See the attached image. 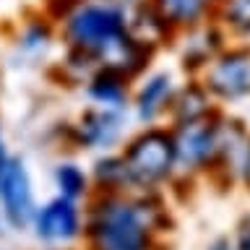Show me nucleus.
I'll use <instances>...</instances> for the list:
<instances>
[{"instance_id": "obj_18", "label": "nucleus", "mask_w": 250, "mask_h": 250, "mask_svg": "<svg viewBox=\"0 0 250 250\" xmlns=\"http://www.w3.org/2000/svg\"><path fill=\"white\" fill-rule=\"evenodd\" d=\"M208 250H232V245H229V240H214V242H211V248Z\"/></svg>"}, {"instance_id": "obj_15", "label": "nucleus", "mask_w": 250, "mask_h": 250, "mask_svg": "<svg viewBox=\"0 0 250 250\" xmlns=\"http://www.w3.org/2000/svg\"><path fill=\"white\" fill-rule=\"evenodd\" d=\"M47 42H50V31H47L44 23H29L21 37V44L26 50H44Z\"/></svg>"}, {"instance_id": "obj_13", "label": "nucleus", "mask_w": 250, "mask_h": 250, "mask_svg": "<svg viewBox=\"0 0 250 250\" xmlns=\"http://www.w3.org/2000/svg\"><path fill=\"white\" fill-rule=\"evenodd\" d=\"M55 185L60 188V195L65 198H78V195L86 193V175L76 164H60L55 169Z\"/></svg>"}, {"instance_id": "obj_9", "label": "nucleus", "mask_w": 250, "mask_h": 250, "mask_svg": "<svg viewBox=\"0 0 250 250\" xmlns=\"http://www.w3.org/2000/svg\"><path fill=\"white\" fill-rule=\"evenodd\" d=\"M120 133V120L109 109H97V112H86L81 120V138L91 148H104L117 138Z\"/></svg>"}, {"instance_id": "obj_10", "label": "nucleus", "mask_w": 250, "mask_h": 250, "mask_svg": "<svg viewBox=\"0 0 250 250\" xmlns=\"http://www.w3.org/2000/svg\"><path fill=\"white\" fill-rule=\"evenodd\" d=\"M169 94H172L169 73H156V76L148 78L138 91V115H141V120H151V117L167 104Z\"/></svg>"}, {"instance_id": "obj_3", "label": "nucleus", "mask_w": 250, "mask_h": 250, "mask_svg": "<svg viewBox=\"0 0 250 250\" xmlns=\"http://www.w3.org/2000/svg\"><path fill=\"white\" fill-rule=\"evenodd\" d=\"M123 162L128 169V180H133V183H162L175 167V141L162 130H148L130 144Z\"/></svg>"}, {"instance_id": "obj_16", "label": "nucleus", "mask_w": 250, "mask_h": 250, "mask_svg": "<svg viewBox=\"0 0 250 250\" xmlns=\"http://www.w3.org/2000/svg\"><path fill=\"white\" fill-rule=\"evenodd\" d=\"M237 250H250V227L240 232V237H237Z\"/></svg>"}, {"instance_id": "obj_2", "label": "nucleus", "mask_w": 250, "mask_h": 250, "mask_svg": "<svg viewBox=\"0 0 250 250\" xmlns=\"http://www.w3.org/2000/svg\"><path fill=\"white\" fill-rule=\"evenodd\" d=\"M91 237L99 250H146L151 237L148 211L125 198H107L94 211Z\"/></svg>"}, {"instance_id": "obj_17", "label": "nucleus", "mask_w": 250, "mask_h": 250, "mask_svg": "<svg viewBox=\"0 0 250 250\" xmlns=\"http://www.w3.org/2000/svg\"><path fill=\"white\" fill-rule=\"evenodd\" d=\"M8 159H11V156L5 154V144H3V133H0V172L5 169V164H8Z\"/></svg>"}, {"instance_id": "obj_12", "label": "nucleus", "mask_w": 250, "mask_h": 250, "mask_svg": "<svg viewBox=\"0 0 250 250\" xmlns=\"http://www.w3.org/2000/svg\"><path fill=\"white\" fill-rule=\"evenodd\" d=\"M175 112H177L180 120H183V125L201 120L203 112H206V94H203V89H198V86L185 89L175 102Z\"/></svg>"}, {"instance_id": "obj_7", "label": "nucleus", "mask_w": 250, "mask_h": 250, "mask_svg": "<svg viewBox=\"0 0 250 250\" xmlns=\"http://www.w3.org/2000/svg\"><path fill=\"white\" fill-rule=\"evenodd\" d=\"M175 164H183V167H201L206 164L214 151L219 148V133L216 128L211 125H203V123H185L180 133L175 138Z\"/></svg>"}, {"instance_id": "obj_8", "label": "nucleus", "mask_w": 250, "mask_h": 250, "mask_svg": "<svg viewBox=\"0 0 250 250\" xmlns=\"http://www.w3.org/2000/svg\"><path fill=\"white\" fill-rule=\"evenodd\" d=\"M214 0H151V8L169 29L198 26L203 16L211 11Z\"/></svg>"}, {"instance_id": "obj_14", "label": "nucleus", "mask_w": 250, "mask_h": 250, "mask_svg": "<svg viewBox=\"0 0 250 250\" xmlns=\"http://www.w3.org/2000/svg\"><path fill=\"white\" fill-rule=\"evenodd\" d=\"M222 19L232 31L250 34V0H222Z\"/></svg>"}, {"instance_id": "obj_5", "label": "nucleus", "mask_w": 250, "mask_h": 250, "mask_svg": "<svg viewBox=\"0 0 250 250\" xmlns=\"http://www.w3.org/2000/svg\"><path fill=\"white\" fill-rule=\"evenodd\" d=\"M206 86L222 99H240L250 91V52L229 50L211 60Z\"/></svg>"}, {"instance_id": "obj_6", "label": "nucleus", "mask_w": 250, "mask_h": 250, "mask_svg": "<svg viewBox=\"0 0 250 250\" xmlns=\"http://www.w3.org/2000/svg\"><path fill=\"white\" fill-rule=\"evenodd\" d=\"M39 240L47 242H68L81 232V214L73 198L58 195L50 203H44L39 211H34L31 219Z\"/></svg>"}, {"instance_id": "obj_1", "label": "nucleus", "mask_w": 250, "mask_h": 250, "mask_svg": "<svg viewBox=\"0 0 250 250\" xmlns=\"http://www.w3.org/2000/svg\"><path fill=\"white\" fill-rule=\"evenodd\" d=\"M128 31V11L112 0H78L62 13V34L76 52L99 58Z\"/></svg>"}, {"instance_id": "obj_11", "label": "nucleus", "mask_w": 250, "mask_h": 250, "mask_svg": "<svg viewBox=\"0 0 250 250\" xmlns=\"http://www.w3.org/2000/svg\"><path fill=\"white\" fill-rule=\"evenodd\" d=\"M125 76H120L117 70H109V68H102L97 76L91 78L89 83V94L99 104H107V107H115L125 99Z\"/></svg>"}, {"instance_id": "obj_4", "label": "nucleus", "mask_w": 250, "mask_h": 250, "mask_svg": "<svg viewBox=\"0 0 250 250\" xmlns=\"http://www.w3.org/2000/svg\"><path fill=\"white\" fill-rule=\"evenodd\" d=\"M0 206L8 224L16 229H23L34 219V190L26 172V164L11 156L5 169L0 172Z\"/></svg>"}]
</instances>
